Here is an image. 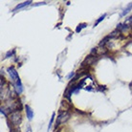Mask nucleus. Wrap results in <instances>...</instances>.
Returning a JSON list of instances; mask_svg holds the SVG:
<instances>
[{"instance_id": "1", "label": "nucleus", "mask_w": 132, "mask_h": 132, "mask_svg": "<svg viewBox=\"0 0 132 132\" xmlns=\"http://www.w3.org/2000/svg\"><path fill=\"white\" fill-rule=\"evenodd\" d=\"M70 118V113L68 111H62V112L60 113V115L57 116V119H56V128L60 126V123H63L65 122L66 121H68Z\"/></svg>"}, {"instance_id": "2", "label": "nucleus", "mask_w": 132, "mask_h": 132, "mask_svg": "<svg viewBox=\"0 0 132 132\" xmlns=\"http://www.w3.org/2000/svg\"><path fill=\"white\" fill-rule=\"evenodd\" d=\"M10 120L11 122L13 123V126H18L21 122V115L18 111H13L10 115Z\"/></svg>"}, {"instance_id": "3", "label": "nucleus", "mask_w": 132, "mask_h": 132, "mask_svg": "<svg viewBox=\"0 0 132 132\" xmlns=\"http://www.w3.org/2000/svg\"><path fill=\"white\" fill-rule=\"evenodd\" d=\"M8 73H9V75H10L11 79H13V81H16L19 79V76H18V73L16 72V70L14 69V67H9L8 68Z\"/></svg>"}, {"instance_id": "4", "label": "nucleus", "mask_w": 132, "mask_h": 132, "mask_svg": "<svg viewBox=\"0 0 132 132\" xmlns=\"http://www.w3.org/2000/svg\"><path fill=\"white\" fill-rule=\"evenodd\" d=\"M25 109H26V115H27V118L30 120H32L34 118V112L33 110H32V108H31L29 105H26L25 106Z\"/></svg>"}, {"instance_id": "5", "label": "nucleus", "mask_w": 132, "mask_h": 132, "mask_svg": "<svg viewBox=\"0 0 132 132\" xmlns=\"http://www.w3.org/2000/svg\"><path fill=\"white\" fill-rule=\"evenodd\" d=\"M15 89H16L17 94H21L22 91H23V87H22V83H21L20 79L15 81Z\"/></svg>"}, {"instance_id": "6", "label": "nucleus", "mask_w": 132, "mask_h": 132, "mask_svg": "<svg viewBox=\"0 0 132 132\" xmlns=\"http://www.w3.org/2000/svg\"><path fill=\"white\" fill-rule=\"evenodd\" d=\"M31 3H32V1H26V2H23V3H21V4H18V5L13 9V12H16L17 10H19V9H21V8H24V7L28 6V5H30Z\"/></svg>"}, {"instance_id": "7", "label": "nucleus", "mask_w": 132, "mask_h": 132, "mask_svg": "<svg viewBox=\"0 0 132 132\" xmlns=\"http://www.w3.org/2000/svg\"><path fill=\"white\" fill-rule=\"evenodd\" d=\"M131 10H132V2L130 4H129L128 6L126 7L125 10L122 11V13H121V16H125V15H126V14H127V13H128Z\"/></svg>"}, {"instance_id": "8", "label": "nucleus", "mask_w": 132, "mask_h": 132, "mask_svg": "<svg viewBox=\"0 0 132 132\" xmlns=\"http://www.w3.org/2000/svg\"><path fill=\"white\" fill-rule=\"evenodd\" d=\"M94 61H95V57H94V56H89L85 60V61H84V62H87L88 64H93V63H94Z\"/></svg>"}, {"instance_id": "9", "label": "nucleus", "mask_w": 132, "mask_h": 132, "mask_svg": "<svg viewBox=\"0 0 132 132\" xmlns=\"http://www.w3.org/2000/svg\"><path fill=\"white\" fill-rule=\"evenodd\" d=\"M96 52L98 55H102V54H104L106 52V49L104 48V47H101V48H99V49H97L96 50Z\"/></svg>"}, {"instance_id": "10", "label": "nucleus", "mask_w": 132, "mask_h": 132, "mask_svg": "<svg viewBox=\"0 0 132 132\" xmlns=\"http://www.w3.org/2000/svg\"><path fill=\"white\" fill-rule=\"evenodd\" d=\"M131 24H132V16H130L129 18H127V19L125 21L123 25H125V27H126V25H131Z\"/></svg>"}, {"instance_id": "11", "label": "nucleus", "mask_w": 132, "mask_h": 132, "mask_svg": "<svg viewBox=\"0 0 132 132\" xmlns=\"http://www.w3.org/2000/svg\"><path fill=\"white\" fill-rule=\"evenodd\" d=\"M55 113H53L52 114V118H51V120H50V122H49V126H48V131H49V129L51 128V126H52V123H53V122H54V119H55Z\"/></svg>"}, {"instance_id": "12", "label": "nucleus", "mask_w": 132, "mask_h": 132, "mask_svg": "<svg viewBox=\"0 0 132 132\" xmlns=\"http://www.w3.org/2000/svg\"><path fill=\"white\" fill-rule=\"evenodd\" d=\"M85 26H86V24H80V25H79V26L77 27L76 32H77V33H79V32H80V31H81V29H82V28H84Z\"/></svg>"}, {"instance_id": "13", "label": "nucleus", "mask_w": 132, "mask_h": 132, "mask_svg": "<svg viewBox=\"0 0 132 132\" xmlns=\"http://www.w3.org/2000/svg\"><path fill=\"white\" fill-rule=\"evenodd\" d=\"M105 16H106V13H104V14H103V15H102V16H101V17H100L99 19L97 20V22H96V24H95V26H94V27H96L97 25H98V24H99L100 22H101V21H102V20H103V19H104V17H105Z\"/></svg>"}, {"instance_id": "14", "label": "nucleus", "mask_w": 132, "mask_h": 132, "mask_svg": "<svg viewBox=\"0 0 132 132\" xmlns=\"http://www.w3.org/2000/svg\"><path fill=\"white\" fill-rule=\"evenodd\" d=\"M44 4H46V2H41V3H37V4H34L33 6H39V5H44Z\"/></svg>"}, {"instance_id": "15", "label": "nucleus", "mask_w": 132, "mask_h": 132, "mask_svg": "<svg viewBox=\"0 0 132 132\" xmlns=\"http://www.w3.org/2000/svg\"><path fill=\"white\" fill-rule=\"evenodd\" d=\"M73 76H74V73H71V74H69V76H68V79H70V78H72Z\"/></svg>"}, {"instance_id": "16", "label": "nucleus", "mask_w": 132, "mask_h": 132, "mask_svg": "<svg viewBox=\"0 0 132 132\" xmlns=\"http://www.w3.org/2000/svg\"><path fill=\"white\" fill-rule=\"evenodd\" d=\"M27 132H32V130H31V127H28V129H27Z\"/></svg>"}, {"instance_id": "17", "label": "nucleus", "mask_w": 132, "mask_h": 132, "mask_svg": "<svg viewBox=\"0 0 132 132\" xmlns=\"http://www.w3.org/2000/svg\"><path fill=\"white\" fill-rule=\"evenodd\" d=\"M12 132H19V130H17V129H16V130H13Z\"/></svg>"}]
</instances>
